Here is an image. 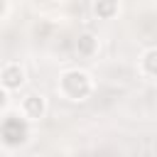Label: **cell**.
Segmentation results:
<instances>
[{
	"instance_id": "cell-4",
	"label": "cell",
	"mask_w": 157,
	"mask_h": 157,
	"mask_svg": "<svg viewBox=\"0 0 157 157\" xmlns=\"http://www.w3.org/2000/svg\"><path fill=\"white\" fill-rule=\"evenodd\" d=\"M44 98L42 96H37V93H29L25 101H22V110H25V115L29 118V120H39L42 115H44Z\"/></svg>"
},
{
	"instance_id": "cell-1",
	"label": "cell",
	"mask_w": 157,
	"mask_h": 157,
	"mask_svg": "<svg viewBox=\"0 0 157 157\" xmlns=\"http://www.w3.org/2000/svg\"><path fill=\"white\" fill-rule=\"evenodd\" d=\"M61 93L74 98V101H83L91 93V78L86 71H66L61 76Z\"/></svg>"
},
{
	"instance_id": "cell-5",
	"label": "cell",
	"mask_w": 157,
	"mask_h": 157,
	"mask_svg": "<svg viewBox=\"0 0 157 157\" xmlns=\"http://www.w3.org/2000/svg\"><path fill=\"white\" fill-rule=\"evenodd\" d=\"M96 47H98V42H96L93 34H88V32L78 34V39H76V54H81V56H91V54L96 52Z\"/></svg>"
},
{
	"instance_id": "cell-2",
	"label": "cell",
	"mask_w": 157,
	"mask_h": 157,
	"mask_svg": "<svg viewBox=\"0 0 157 157\" xmlns=\"http://www.w3.org/2000/svg\"><path fill=\"white\" fill-rule=\"evenodd\" d=\"M27 135H29V128H27V120L25 118L10 115V118L2 120V140L7 145H22L27 140Z\"/></svg>"
},
{
	"instance_id": "cell-3",
	"label": "cell",
	"mask_w": 157,
	"mask_h": 157,
	"mask_svg": "<svg viewBox=\"0 0 157 157\" xmlns=\"http://www.w3.org/2000/svg\"><path fill=\"white\" fill-rule=\"evenodd\" d=\"M0 81H2V86H5L7 91L20 88V86L25 83V71H22V66H20V64H5V66H2V74H0Z\"/></svg>"
},
{
	"instance_id": "cell-6",
	"label": "cell",
	"mask_w": 157,
	"mask_h": 157,
	"mask_svg": "<svg viewBox=\"0 0 157 157\" xmlns=\"http://www.w3.org/2000/svg\"><path fill=\"white\" fill-rule=\"evenodd\" d=\"M93 12H96L101 20H110V17L118 12V0H96Z\"/></svg>"
},
{
	"instance_id": "cell-7",
	"label": "cell",
	"mask_w": 157,
	"mask_h": 157,
	"mask_svg": "<svg viewBox=\"0 0 157 157\" xmlns=\"http://www.w3.org/2000/svg\"><path fill=\"white\" fill-rule=\"evenodd\" d=\"M142 69L147 76H157V49H147L142 56Z\"/></svg>"
}]
</instances>
